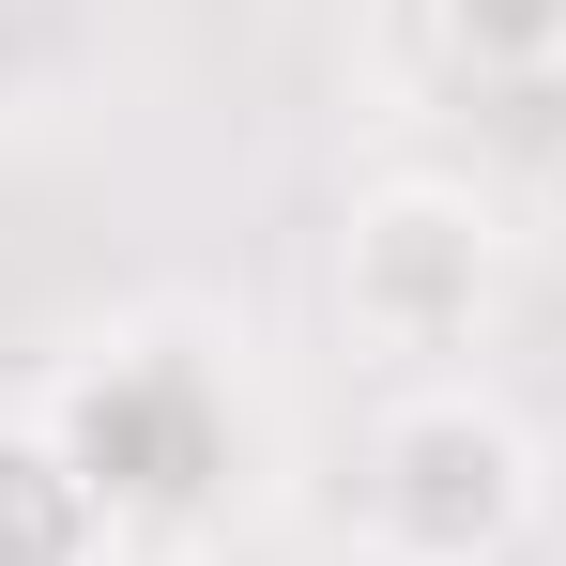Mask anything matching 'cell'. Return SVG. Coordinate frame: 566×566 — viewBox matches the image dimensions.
Instances as JSON below:
<instances>
[{
  "instance_id": "obj_1",
  "label": "cell",
  "mask_w": 566,
  "mask_h": 566,
  "mask_svg": "<svg viewBox=\"0 0 566 566\" xmlns=\"http://www.w3.org/2000/svg\"><path fill=\"white\" fill-rule=\"evenodd\" d=\"M322 291H337V337H353V353L444 382L460 353H490V322H505V291H521L505 199L460 185V169H382V185L337 214Z\"/></svg>"
},
{
  "instance_id": "obj_2",
  "label": "cell",
  "mask_w": 566,
  "mask_h": 566,
  "mask_svg": "<svg viewBox=\"0 0 566 566\" xmlns=\"http://www.w3.org/2000/svg\"><path fill=\"white\" fill-rule=\"evenodd\" d=\"M46 444L93 474V505L123 536H185V521L230 505V474H245V413H230L214 353H185V337H107L93 368L46 398Z\"/></svg>"
},
{
  "instance_id": "obj_3",
  "label": "cell",
  "mask_w": 566,
  "mask_h": 566,
  "mask_svg": "<svg viewBox=\"0 0 566 566\" xmlns=\"http://www.w3.org/2000/svg\"><path fill=\"white\" fill-rule=\"evenodd\" d=\"M353 536L368 566H505L536 536V429L474 382L382 398L368 460H353Z\"/></svg>"
},
{
  "instance_id": "obj_4",
  "label": "cell",
  "mask_w": 566,
  "mask_h": 566,
  "mask_svg": "<svg viewBox=\"0 0 566 566\" xmlns=\"http://www.w3.org/2000/svg\"><path fill=\"white\" fill-rule=\"evenodd\" d=\"M123 552V521L93 505V474L46 444V413H15L0 429V566H107Z\"/></svg>"
},
{
  "instance_id": "obj_5",
  "label": "cell",
  "mask_w": 566,
  "mask_h": 566,
  "mask_svg": "<svg viewBox=\"0 0 566 566\" xmlns=\"http://www.w3.org/2000/svg\"><path fill=\"white\" fill-rule=\"evenodd\" d=\"M429 31L460 46L474 77H552L566 62V0H429Z\"/></svg>"
}]
</instances>
